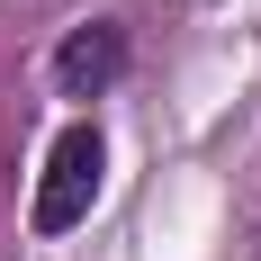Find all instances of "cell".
<instances>
[{
    "label": "cell",
    "instance_id": "cell-2",
    "mask_svg": "<svg viewBox=\"0 0 261 261\" xmlns=\"http://www.w3.org/2000/svg\"><path fill=\"white\" fill-rule=\"evenodd\" d=\"M117 72H126V36H117L108 18L72 27V36H63V54H54V81H63V99H99Z\"/></svg>",
    "mask_w": 261,
    "mask_h": 261
},
{
    "label": "cell",
    "instance_id": "cell-1",
    "mask_svg": "<svg viewBox=\"0 0 261 261\" xmlns=\"http://www.w3.org/2000/svg\"><path fill=\"white\" fill-rule=\"evenodd\" d=\"M99 171H108V144H99L90 117L54 135L45 180H36V207H27V216H36V234H72L81 216H90V198H99Z\"/></svg>",
    "mask_w": 261,
    "mask_h": 261
}]
</instances>
